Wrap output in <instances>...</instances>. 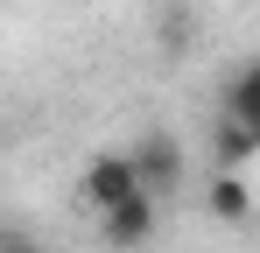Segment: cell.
Returning a JSON list of instances; mask_svg holds the SVG:
<instances>
[{
  "label": "cell",
  "mask_w": 260,
  "mask_h": 253,
  "mask_svg": "<svg viewBox=\"0 0 260 253\" xmlns=\"http://www.w3.org/2000/svg\"><path fill=\"white\" fill-rule=\"evenodd\" d=\"M127 162H134V183H141L155 204H162L169 190H183V176H190V155H183V141H176L169 126H148L127 148Z\"/></svg>",
  "instance_id": "1"
},
{
  "label": "cell",
  "mask_w": 260,
  "mask_h": 253,
  "mask_svg": "<svg viewBox=\"0 0 260 253\" xmlns=\"http://www.w3.org/2000/svg\"><path fill=\"white\" fill-rule=\"evenodd\" d=\"M78 197L91 204V218H106V211H120L127 197H148V190L134 183L127 148H106V155H91V162H85V176H78Z\"/></svg>",
  "instance_id": "2"
},
{
  "label": "cell",
  "mask_w": 260,
  "mask_h": 253,
  "mask_svg": "<svg viewBox=\"0 0 260 253\" xmlns=\"http://www.w3.org/2000/svg\"><path fill=\"white\" fill-rule=\"evenodd\" d=\"M155 232H162V204L155 197H127L120 211L99 218V246L106 253H141V246H155Z\"/></svg>",
  "instance_id": "3"
},
{
  "label": "cell",
  "mask_w": 260,
  "mask_h": 253,
  "mask_svg": "<svg viewBox=\"0 0 260 253\" xmlns=\"http://www.w3.org/2000/svg\"><path fill=\"white\" fill-rule=\"evenodd\" d=\"M204 211H211V218H225V225L253 218V190H246V176H239V169H218L211 190H204Z\"/></svg>",
  "instance_id": "4"
},
{
  "label": "cell",
  "mask_w": 260,
  "mask_h": 253,
  "mask_svg": "<svg viewBox=\"0 0 260 253\" xmlns=\"http://www.w3.org/2000/svg\"><path fill=\"white\" fill-rule=\"evenodd\" d=\"M225 120H239V126L260 141V56L239 64V78H232V91H225Z\"/></svg>",
  "instance_id": "5"
},
{
  "label": "cell",
  "mask_w": 260,
  "mask_h": 253,
  "mask_svg": "<svg viewBox=\"0 0 260 253\" xmlns=\"http://www.w3.org/2000/svg\"><path fill=\"white\" fill-rule=\"evenodd\" d=\"M253 148H260V141H253V134H246L239 120H218V155H225V169H239L246 155H253Z\"/></svg>",
  "instance_id": "6"
}]
</instances>
